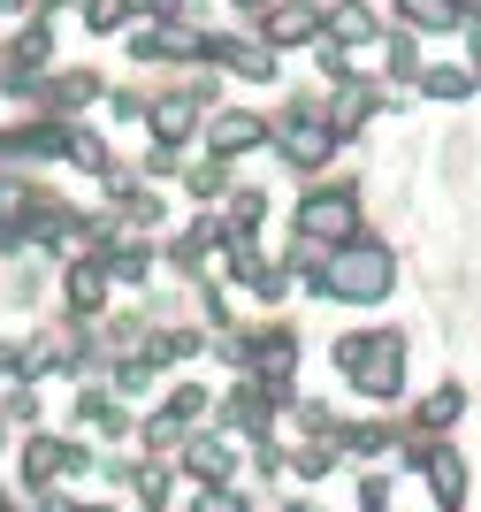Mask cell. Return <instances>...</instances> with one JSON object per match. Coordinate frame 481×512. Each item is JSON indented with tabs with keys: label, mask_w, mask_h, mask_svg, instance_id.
Instances as JSON below:
<instances>
[{
	"label": "cell",
	"mask_w": 481,
	"mask_h": 512,
	"mask_svg": "<svg viewBox=\"0 0 481 512\" xmlns=\"http://www.w3.org/2000/svg\"><path fill=\"white\" fill-rule=\"evenodd\" d=\"M390 283H398V253H390L382 237L352 230L344 245L321 253V276L306 283V291H314V299H344V306H382V299H390Z\"/></svg>",
	"instance_id": "1"
},
{
	"label": "cell",
	"mask_w": 481,
	"mask_h": 512,
	"mask_svg": "<svg viewBox=\"0 0 481 512\" xmlns=\"http://www.w3.org/2000/svg\"><path fill=\"white\" fill-rule=\"evenodd\" d=\"M268 146L283 153V169H298V176L329 169V161H336V130H329L321 92H291V100H283V115L268 123Z\"/></svg>",
	"instance_id": "2"
},
{
	"label": "cell",
	"mask_w": 481,
	"mask_h": 512,
	"mask_svg": "<svg viewBox=\"0 0 481 512\" xmlns=\"http://www.w3.org/2000/svg\"><path fill=\"white\" fill-rule=\"evenodd\" d=\"M336 367H344V383L367 390V398H398L405 390V337L398 329H359V337L336 344Z\"/></svg>",
	"instance_id": "3"
},
{
	"label": "cell",
	"mask_w": 481,
	"mask_h": 512,
	"mask_svg": "<svg viewBox=\"0 0 481 512\" xmlns=\"http://www.w3.org/2000/svg\"><path fill=\"white\" fill-rule=\"evenodd\" d=\"M352 230H359V184H352V176L306 184V199H298V237H314V245H344Z\"/></svg>",
	"instance_id": "4"
},
{
	"label": "cell",
	"mask_w": 481,
	"mask_h": 512,
	"mask_svg": "<svg viewBox=\"0 0 481 512\" xmlns=\"http://www.w3.org/2000/svg\"><path fill=\"white\" fill-rule=\"evenodd\" d=\"M100 69H46L39 77V92H31V100H39V115H62V123H77L84 107H100Z\"/></svg>",
	"instance_id": "5"
},
{
	"label": "cell",
	"mask_w": 481,
	"mask_h": 512,
	"mask_svg": "<svg viewBox=\"0 0 481 512\" xmlns=\"http://www.w3.org/2000/svg\"><path fill=\"white\" fill-rule=\"evenodd\" d=\"M199 115H207V107L191 100L184 85H161V92L146 100V130H153V146H176V153H184L191 138H199Z\"/></svg>",
	"instance_id": "6"
},
{
	"label": "cell",
	"mask_w": 481,
	"mask_h": 512,
	"mask_svg": "<svg viewBox=\"0 0 481 512\" xmlns=\"http://www.w3.org/2000/svg\"><path fill=\"white\" fill-rule=\"evenodd\" d=\"M252 23H260V46H275V54L283 46H314L321 39V0H268Z\"/></svg>",
	"instance_id": "7"
},
{
	"label": "cell",
	"mask_w": 481,
	"mask_h": 512,
	"mask_svg": "<svg viewBox=\"0 0 481 512\" xmlns=\"http://www.w3.org/2000/svg\"><path fill=\"white\" fill-rule=\"evenodd\" d=\"M199 130H207V153H214V161H237V153L268 146V123H260L252 107H207Z\"/></svg>",
	"instance_id": "8"
},
{
	"label": "cell",
	"mask_w": 481,
	"mask_h": 512,
	"mask_svg": "<svg viewBox=\"0 0 481 512\" xmlns=\"http://www.w3.org/2000/svg\"><path fill=\"white\" fill-rule=\"evenodd\" d=\"M107 291H115V283H107V260L100 253H77L62 268V306L77 321H92V314H107Z\"/></svg>",
	"instance_id": "9"
},
{
	"label": "cell",
	"mask_w": 481,
	"mask_h": 512,
	"mask_svg": "<svg viewBox=\"0 0 481 512\" xmlns=\"http://www.w3.org/2000/svg\"><path fill=\"white\" fill-rule=\"evenodd\" d=\"M321 39H336V46H375L382 39V16L375 8H367V0H329V8H321Z\"/></svg>",
	"instance_id": "10"
},
{
	"label": "cell",
	"mask_w": 481,
	"mask_h": 512,
	"mask_svg": "<svg viewBox=\"0 0 481 512\" xmlns=\"http://www.w3.org/2000/svg\"><path fill=\"white\" fill-rule=\"evenodd\" d=\"M413 85L428 92V100H443V107H451V100H474V85H481V77H474V69H459V62H420V77H413Z\"/></svg>",
	"instance_id": "11"
},
{
	"label": "cell",
	"mask_w": 481,
	"mask_h": 512,
	"mask_svg": "<svg viewBox=\"0 0 481 512\" xmlns=\"http://www.w3.org/2000/svg\"><path fill=\"white\" fill-rule=\"evenodd\" d=\"M62 161H69V169H84V176H107V169H115L107 138H100V130H84V123L62 130Z\"/></svg>",
	"instance_id": "12"
},
{
	"label": "cell",
	"mask_w": 481,
	"mask_h": 512,
	"mask_svg": "<svg viewBox=\"0 0 481 512\" xmlns=\"http://www.w3.org/2000/svg\"><path fill=\"white\" fill-rule=\"evenodd\" d=\"M398 31H413V39L459 31V8H451V0H398Z\"/></svg>",
	"instance_id": "13"
},
{
	"label": "cell",
	"mask_w": 481,
	"mask_h": 512,
	"mask_svg": "<svg viewBox=\"0 0 481 512\" xmlns=\"http://www.w3.org/2000/svg\"><path fill=\"white\" fill-rule=\"evenodd\" d=\"M382 46V85H413L420 77V39L413 31H390V39H375Z\"/></svg>",
	"instance_id": "14"
},
{
	"label": "cell",
	"mask_w": 481,
	"mask_h": 512,
	"mask_svg": "<svg viewBox=\"0 0 481 512\" xmlns=\"http://www.w3.org/2000/svg\"><path fill=\"white\" fill-rule=\"evenodd\" d=\"M176 176H184V192L199 199V207H214V199L230 192V161H214V153H207V161H191V169H176Z\"/></svg>",
	"instance_id": "15"
},
{
	"label": "cell",
	"mask_w": 481,
	"mask_h": 512,
	"mask_svg": "<svg viewBox=\"0 0 481 512\" xmlns=\"http://www.w3.org/2000/svg\"><path fill=\"white\" fill-rule=\"evenodd\" d=\"M84 8V31L92 39H115V31H130V16H138V0H77Z\"/></svg>",
	"instance_id": "16"
},
{
	"label": "cell",
	"mask_w": 481,
	"mask_h": 512,
	"mask_svg": "<svg viewBox=\"0 0 481 512\" xmlns=\"http://www.w3.org/2000/svg\"><path fill=\"white\" fill-rule=\"evenodd\" d=\"M230 214H222V222H230V230H260V222H268V192H252V184H230Z\"/></svg>",
	"instance_id": "17"
},
{
	"label": "cell",
	"mask_w": 481,
	"mask_h": 512,
	"mask_svg": "<svg viewBox=\"0 0 481 512\" xmlns=\"http://www.w3.org/2000/svg\"><path fill=\"white\" fill-rule=\"evenodd\" d=\"M100 100H107L115 123H146V100H153V92L146 85H115V92H100Z\"/></svg>",
	"instance_id": "18"
},
{
	"label": "cell",
	"mask_w": 481,
	"mask_h": 512,
	"mask_svg": "<svg viewBox=\"0 0 481 512\" xmlns=\"http://www.w3.org/2000/svg\"><path fill=\"white\" fill-rule=\"evenodd\" d=\"M428 474H436V497H443V505H459V490H466V467H459V459H451V451H436V459H428Z\"/></svg>",
	"instance_id": "19"
},
{
	"label": "cell",
	"mask_w": 481,
	"mask_h": 512,
	"mask_svg": "<svg viewBox=\"0 0 481 512\" xmlns=\"http://www.w3.org/2000/svg\"><path fill=\"white\" fill-rule=\"evenodd\" d=\"M199 413H207V390H176V398H168V421H176V428H191V421H199Z\"/></svg>",
	"instance_id": "20"
},
{
	"label": "cell",
	"mask_w": 481,
	"mask_h": 512,
	"mask_svg": "<svg viewBox=\"0 0 481 512\" xmlns=\"http://www.w3.org/2000/svg\"><path fill=\"white\" fill-rule=\"evenodd\" d=\"M459 406H466L459 390H436V398L420 406V421H428V428H451V421H459Z\"/></svg>",
	"instance_id": "21"
},
{
	"label": "cell",
	"mask_w": 481,
	"mask_h": 512,
	"mask_svg": "<svg viewBox=\"0 0 481 512\" xmlns=\"http://www.w3.org/2000/svg\"><path fill=\"white\" fill-rule=\"evenodd\" d=\"M199 512H245V497H230V490H207V497H199Z\"/></svg>",
	"instance_id": "22"
},
{
	"label": "cell",
	"mask_w": 481,
	"mask_h": 512,
	"mask_svg": "<svg viewBox=\"0 0 481 512\" xmlns=\"http://www.w3.org/2000/svg\"><path fill=\"white\" fill-rule=\"evenodd\" d=\"M459 8V31H481V0H451Z\"/></svg>",
	"instance_id": "23"
},
{
	"label": "cell",
	"mask_w": 481,
	"mask_h": 512,
	"mask_svg": "<svg viewBox=\"0 0 481 512\" xmlns=\"http://www.w3.org/2000/svg\"><path fill=\"white\" fill-rule=\"evenodd\" d=\"M0 16H31V0H0Z\"/></svg>",
	"instance_id": "24"
},
{
	"label": "cell",
	"mask_w": 481,
	"mask_h": 512,
	"mask_svg": "<svg viewBox=\"0 0 481 512\" xmlns=\"http://www.w3.org/2000/svg\"><path fill=\"white\" fill-rule=\"evenodd\" d=\"M230 8H237V16H260V8H268V0H230Z\"/></svg>",
	"instance_id": "25"
},
{
	"label": "cell",
	"mask_w": 481,
	"mask_h": 512,
	"mask_svg": "<svg viewBox=\"0 0 481 512\" xmlns=\"http://www.w3.org/2000/svg\"><path fill=\"white\" fill-rule=\"evenodd\" d=\"M474 77H481V31H474Z\"/></svg>",
	"instance_id": "26"
},
{
	"label": "cell",
	"mask_w": 481,
	"mask_h": 512,
	"mask_svg": "<svg viewBox=\"0 0 481 512\" xmlns=\"http://www.w3.org/2000/svg\"><path fill=\"white\" fill-rule=\"evenodd\" d=\"M0 512H8V505H0Z\"/></svg>",
	"instance_id": "27"
}]
</instances>
